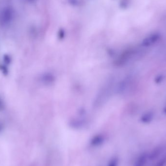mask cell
I'll return each mask as SVG.
<instances>
[{"mask_svg": "<svg viewBox=\"0 0 166 166\" xmlns=\"http://www.w3.org/2000/svg\"><path fill=\"white\" fill-rule=\"evenodd\" d=\"M159 38V36L158 35L155 34L150 37L146 38L142 42V45L145 47H149L152 45L156 43Z\"/></svg>", "mask_w": 166, "mask_h": 166, "instance_id": "1", "label": "cell"}, {"mask_svg": "<svg viewBox=\"0 0 166 166\" xmlns=\"http://www.w3.org/2000/svg\"><path fill=\"white\" fill-rule=\"evenodd\" d=\"M154 116H155V114L154 112L151 111H148L142 115L140 118V121L142 123L148 124L152 122V120H154Z\"/></svg>", "mask_w": 166, "mask_h": 166, "instance_id": "2", "label": "cell"}, {"mask_svg": "<svg viewBox=\"0 0 166 166\" xmlns=\"http://www.w3.org/2000/svg\"><path fill=\"white\" fill-rule=\"evenodd\" d=\"M163 148L161 146H158L154 148L148 155V159L150 160H154L160 156L162 152Z\"/></svg>", "mask_w": 166, "mask_h": 166, "instance_id": "3", "label": "cell"}, {"mask_svg": "<svg viewBox=\"0 0 166 166\" xmlns=\"http://www.w3.org/2000/svg\"><path fill=\"white\" fill-rule=\"evenodd\" d=\"M148 159V155L144 152L138 156L134 166H145Z\"/></svg>", "mask_w": 166, "mask_h": 166, "instance_id": "4", "label": "cell"}, {"mask_svg": "<svg viewBox=\"0 0 166 166\" xmlns=\"http://www.w3.org/2000/svg\"><path fill=\"white\" fill-rule=\"evenodd\" d=\"M104 138L101 136H95L91 140V144L93 147H98L103 143Z\"/></svg>", "mask_w": 166, "mask_h": 166, "instance_id": "5", "label": "cell"}, {"mask_svg": "<svg viewBox=\"0 0 166 166\" xmlns=\"http://www.w3.org/2000/svg\"><path fill=\"white\" fill-rule=\"evenodd\" d=\"M118 159L117 157H113L108 163L107 166H118Z\"/></svg>", "mask_w": 166, "mask_h": 166, "instance_id": "6", "label": "cell"}, {"mask_svg": "<svg viewBox=\"0 0 166 166\" xmlns=\"http://www.w3.org/2000/svg\"><path fill=\"white\" fill-rule=\"evenodd\" d=\"M3 59H4V63L6 65L10 64L11 62V58L10 57V56L8 55V54L4 55V57H3Z\"/></svg>", "mask_w": 166, "mask_h": 166, "instance_id": "7", "label": "cell"}, {"mask_svg": "<svg viewBox=\"0 0 166 166\" xmlns=\"http://www.w3.org/2000/svg\"><path fill=\"white\" fill-rule=\"evenodd\" d=\"M164 78V76L163 75H159L156 76V78H155V82L156 84L160 83L162 81Z\"/></svg>", "mask_w": 166, "mask_h": 166, "instance_id": "8", "label": "cell"}, {"mask_svg": "<svg viewBox=\"0 0 166 166\" xmlns=\"http://www.w3.org/2000/svg\"><path fill=\"white\" fill-rule=\"evenodd\" d=\"M0 69L3 72V74L6 75L8 74V69L5 66L1 65L0 66Z\"/></svg>", "mask_w": 166, "mask_h": 166, "instance_id": "9", "label": "cell"}, {"mask_svg": "<svg viewBox=\"0 0 166 166\" xmlns=\"http://www.w3.org/2000/svg\"><path fill=\"white\" fill-rule=\"evenodd\" d=\"M166 163V157L159 161L156 166H164Z\"/></svg>", "mask_w": 166, "mask_h": 166, "instance_id": "10", "label": "cell"}, {"mask_svg": "<svg viewBox=\"0 0 166 166\" xmlns=\"http://www.w3.org/2000/svg\"><path fill=\"white\" fill-rule=\"evenodd\" d=\"M4 103L2 100L0 99V111L3 110L4 109Z\"/></svg>", "mask_w": 166, "mask_h": 166, "instance_id": "11", "label": "cell"}, {"mask_svg": "<svg viewBox=\"0 0 166 166\" xmlns=\"http://www.w3.org/2000/svg\"><path fill=\"white\" fill-rule=\"evenodd\" d=\"M164 113L166 115V106H165V108H164Z\"/></svg>", "mask_w": 166, "mask_h": 166, "instance_id": "12", "label": "cell"}]
</instances>
